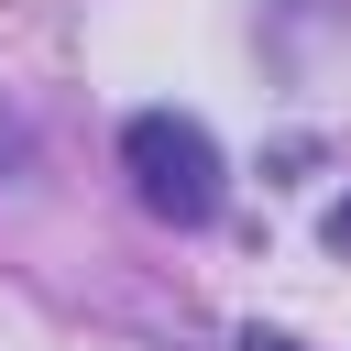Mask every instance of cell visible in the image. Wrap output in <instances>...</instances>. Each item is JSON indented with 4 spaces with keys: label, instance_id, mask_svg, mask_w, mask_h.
<instances>
[{
    "label": "cell",
    "instance_id": "obj_1",
    "mask_svg": "<svg viewBox=\"0 0 351 351\" xmlns=\"http://www.w3.org/2000/svg\"><path fill=\"white\" fill-rule=\"evenodd\" d=\"M121 176H132V197H143L154 219H176V230L219 219V143H208L186 110H143V121L121 132Z\"/></svg>",
    "mask_w": 351,
    "mask_h": 351
},
{
    "label": "cell",
    "instance_id": "obj_2",
    "mask_svg": "<svg viewBox=\"0 0 351 351\" xmlns=\"http://www.w3.org/2000/svg\"><path fill=\"white\" fill-rule=\"evenodd\" d=\"M329 252H351V197H340V208H329Z\"/></svg>",
    "mask_w": 351,
    "mask_h": 351
},
{
    "label": "cell",
    "instance_id": "obj_3",
    "mask_svg": "<svg viewBox=\"0 0 351 351\" xmlns=\"http://www.w3.org/2000/svg\"><path fill=\"white\" fill-rule=\"evenodd\" d=\"M241 351H296V340H274V329H252V340H241Z\"/></svg>",
    "mask_w": 351,
    "mask_h": 351
}]
</instances>
